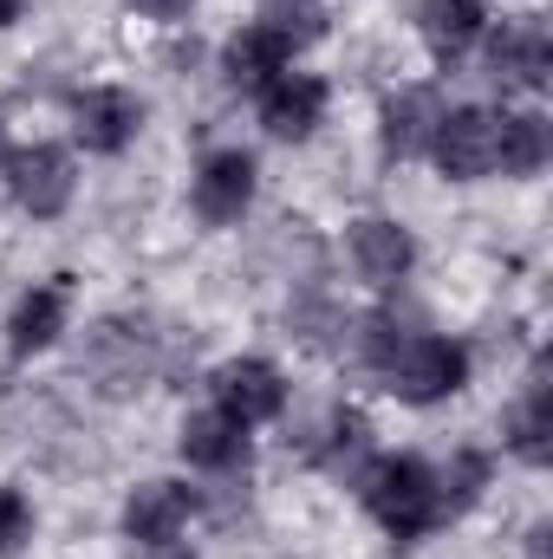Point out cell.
<instances>
[{"label":"cell","mask_w":553,"mask_h":559,"mask_svg":"<svg viewBox=\"0 0 553 559\" xmlns=\"http://www.w3.org/2000/svg\"><path fill=\"white\" fill-rule=\"evenodd\" d=\"M365 508L385 521L391 540H416L443 521V501H436V475L411 462V455H391L378 468H365Z\"/></svg>","instance_id":"obj_1"},{"label":"cell","mask_w":553,"mask_h":559,"mask_svg":"<svg viewBox=\"0 0 553 559\" xmlns=\"http://www.w3.org/2000/svg\"><path fill=\"white\" fill-rule=\"evenodd\" d=\"M85 371L105 397H131L138 384H150L156 371V332L138 319H105L85 345Z\"/></svg>","instance_id":"obj_2"},{"label":"cell","mask_w":553,"mask_h":559,"mask_svg":"<svg viewBox=\"0 0 553 559\" xmlns=\"http://www.w3.org/2000/svg\"><path fill=\"white\" fill-rule=\"evenodd\" d=\"M385 378H391V391H398L404 404H436V397L462 391L469 358H462V345H449V338H404V352L385 365Z\"/></svg>","instance_id":"obj_3"},{"label":"cell","mask_w":553,"mask_h":559,"mask_svg":"<svg viewBox=\"0 0 553 559\" xmlns=\"http://www.w3.org/2000/svg\"><path fill=\"white\" fill-rule=\"evenodd\" d=\"M430 150H436L443 176L475 182V176L502 169V118H489V111H449V118L436 124Z\"/></svg>","instance_id":"obj_4"},{"label":"cell","mask_w":553,"mask_h":559,"mask_svg":"<svg viewBox=\"0 0 553 559\" xmlns=\"http://www.w3.org/2000/svg\"><path fill=\"white\" fill-rule=\"evenodd\" d=\"M7 182H13V202L46 222L72 202V156L52 150V143H33V150L7 156Z\"/></svg>","instance_id":"obj_5"},{"label":"cell","mask_w":553,"mask_h":559,"mask_svg":"<svg viewBox=\"0 0 553 559\" xmlns=\"http://www.w3.org/2000/svg\"><path fill=\"white\" fill-rule=\"evenodd\" d=\"M248 202H255V163L242 150H215L202 163V176H196V215L228 228V222H242Z\"/></svg>","instance_id":"obj_6"},{"label":"cell","mask_w":553,"mask_h":559,"mask_svg":"<svg viewBox=\"0 0 553 559\" xmlns=\"http://www.w3.org/2000/svg\"><path fill=\"white\" fill-rule=\"evenodd\" d=\"M72 131H79V143L85 150H125V143L138 138V124H143V111H138V98L131 92H118V85H98V92H79V105H72Z\"/></svg>","instance_id":"obj_7"},{"label":"cell","mask_w":553,"mask_h":559,"mask_svg":"<svg viewBox=\"0 0 553 559\" xmlns=\"http://www.w3.org/2000/svg\"><path fill=\"white\" fill-rule=\"evenodd\" d=\"M215 391H222V411L235 423H268V417H280V404H286V384H280V371L268 358H235V365L215 378Z\"/></svg>","instance_id":"obj_8"},{"label":"cell","mask_w":553,"mask_h":559,"mask_svg":"<svg viewBox=\"0 0 553 559\" xmlns=\"http://www.w3.org/2000/svg\"><path fill=\"white\" fill-rule=\"evenodd\" d=\"M183 521H189V488H176V481H143L125 508V534L143 547H169L183 534Z\"/></svg>","instance_id":"obj_9"},{"label":"cell","mask_w":553,"mask_h":559,"mask_svg":"<svg viewBox=\"0 0 553 559\" xmlns=\"http://www.w3.org/2000/svg\"><path fill=\"white\" fill-rule=\"evenodd\" d=\"M319 118H326V85H319V79H274L268 98H261V124L286 143L313 138Z\"/></svg>","instance_id":"obj_10"},{"label":"cell","mask_w":553,"mask_h":559,"mask_svg":"<svg viewBox=\"0 0 553 559\" xmlns=\"http://www.w3.org/2000/svg\"><path fill=\"white\" fill-rule=\"evenodd\" d=\"M436 124H443V98H436L430 85H404V92L385 105V150H391V156H416V150H430Z\"/></svg>","instance_id":"obj_11"},{"label":"cell","mask_w":553,"mask_h":559,"mask_svg":"<svg viewBox=\"0 0 553 559\" xmlns=\"http://www.w3.org/2000/svg\"><path fill=\"white\" fill-rule=\"evenodd\" d=\"M411 254L416 248L398 222H358V235H352V261H358V274L372 286H398L411 274Z\"/></svg>","instance_id":"obj_12"},{"label":"cell","mask_w":553,"mask_h":559,"mask_svg":"<svg viewBox=\"0 0 553 559\" xmlns=\"http://www.w3.org/2000/svg\"><path fill=\"white\" fill-rule=\"evenodd\" d=\"M242 429H248V423H235L228 411H196V417L183 423V455H189L196 468H228V462H242V449H248Z\"/></svg>","instance_id":"obj_13"},{"label":"cell","mask_w":553,"mask_h":559,"mask_svg":"<svg viewBox=\"0 0 553 559\" xmlns=\"http://www.w3.org/2000/svg\"><path fill=\"white\" fill-rule=\"evenodd\" d=\"M423 39L436 59H462L482 33V0H423Z\"/></svg>","instance_id":"obj_14"},{"label":"cell","mask_w":553,"mask_h":559,"mask_svg":"<svg viewBox=\"0 0 553 559\" xmlns=\"http://www.w3.org/2000/svg\"><path fill=\"white\" fill-rule=\"evenodd\" d=\"M553 72V46L541 26H508L495 39V79L502 85H548Z\"/></svg>","instance_id":"obj_15"},{"label":"cell","mask_w":553,"mask_h":559,"mask_svg":"<svg viewBox=\"0 0 553 559\" xmlns=\"http://www.w3.org/2000/svg\"><path fill=\"white\" fill-rule=\"evenodd\" d=\"M59 325H66V280H52V286H39V293L20 299V312H13V352L26 358V352L52 345Z\"/></svg>","instance_id":"obj_16"},{"label":"cell","mask_w":553,"mask_h":559,"mask_svg":"<svg viewBox=\"0 0 553 559\" xmlns=\"http://www.w3.org/2000/svg\"><path fill=\"white\" fill-rule=\"evenodd\" d=\"M286 46H280L268 26H248V33H235L228 39V79L235 85H274L280 72H286Z\"/></svg>","instance_id":"obj_17"},{"label":"cell","mask_w":553,"mask_h":559,"mask_svg":"<svg viewBox=\"0 0 553 559\" xmlns=\"http://www.w3.org/2000/svg\"><path fill=\"white\" fill-rule=\"evenodd\" d=\"M548 156H553L548 118H534V111H521V118H502V169H515V176H534Z\"/></svg>","instance_id":"obj_18"},{"label":"cell","mask_w":553,"mask_h":559,"mask_svg":"<svg viewBox=\"0 0 553 559\" xmlns=\"http://www.w3.org/2000/svg\"><path fill=\"white\" fill-rule=\"evenodd\" d=\"M255 26H268L286 52H299V46H313L326 33V7L319 0H268V13Z\"/></svg>","instance_id":"obj_19"},{"label":"cell","mask_w":553,"mask_h":559,"mask_svg":"<svg viewBox=\"0 0 553 559\" xmlns=\"http://www.w3.org/2000/svg\"><path fill=\"white\" fill-rule=\"evenodd\" d=\"M508 436H515V455H528V462H548V455H553V391H548V384H534V391H528V404L515 411Z\"/></svg>","instance_id":"obj_20"},{"label":"cell","mask_w":553,"mask_h":559,"mask_svg":"<svg viewBox=\"0 0 553 559\" xmlns=\"http://www.w3.org/2000/svg\"><path fill=\"white\" fill-rule=\"evenodd\" d=\"M482 475H489L482 455H456V475H436V501H443V514H462V508L475 501Z\"/></svg>","instance_id":"obj_21"},{"label":"cell","mask_w":553,"mask_h":559,"mask_svg":"<svg viewBox=\"0 0 553 559\" xmlns=\"http://www.w3.org/2000/svg\"><path fill=\"white\" fill-rule=\"evenodd\" d=\"M358 352H365L372 371H385V365L404 352V332H398L391 319H365V325H358Z\"/></svg>","instance_id":"obj_22"},{"label":"cell","mask_w":553,"mask_h":559,"mask_svg":"<svg viewBox=\"0 0 553 559\" xmlns=\"http://www.w3.org/2000/svg\"><path fill=\"white\" fill-rule=\"evenodd\" d=\"M26 534H33V508H26V495L0 488V559L13 554V547H20Z\"/></svg>","instance_id":"obj_23"},{"label":"cell","mask_w":553,"mask_h":559,"mask_svg":"<svg viewBox=\"0 0 553 559\" xmlns=\"http://www.w3.org/2000/svg\"><path fill=\"white\" fill-rule=\"evenodd\" d=\"M143 7H150V13H183L189 0H143Z\"/></svg>","instance_id":"obj_24"},{"label":"cell","mask_w":553,"mask_h":559,"mask_svg":"<svg viewBox=\"0 0 553 559\" xmlns=\"http://www.w3.org/2000/svg\"><path fill=\"white\" fill-rule=\"evenodd\" d=\"M20 7H26V0H0V26H13V20H20Z\"/></svg>","instance_id":"obj_25"},{"label":"cell","mask_w":553,"mask_h":559,"mask_svg":"<svg viewBox=\"0 0 553 559\" xmlns=\"http://www.w3.org/2000/svg\"><path fill=\"white\" fill-rule=\"evenodd\" d=\"M0 169H7V131H0Z\"/></svg>","instance_id":"obj_26"}]
</instances>
